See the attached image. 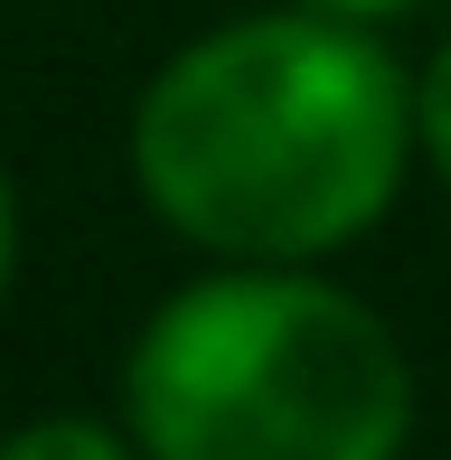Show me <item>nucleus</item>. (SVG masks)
<instances>
[{"label":"nucleus","instance_id":"obj_1","mask_svg":"<svg viewBox=\"0 0 451 460\" xmlns=\"http://www.w3.org/2000/svg\"><path fill=\"white\" fill-rule=\"evenodd\" d=\"M414 160V75L367 19L311 0L170 48L132 103L141 207L217 263H330Z\"/></svg>","mask_w":451,"mask_h":460},{"label":"nucleus","instance_id":"obj_2","mask_svg":"<svg viewBox=\"0 0 451 460\" xmlns=\"http://www.w3.org/2000/svg\"><path fill=\"white\" fill-rule=\"evenodd\" d=\"M141 460H404L414 358L311 263H217L122 348Z\"/></svg>","mask_w":451,"mask_h":460},{"label":"nucleus","instance_id":"obj_3","mask_svg":"<svg viewBox=\"0 0 451 460\" xmlns=\"http://www.w3.org/2000/svg\"><path fill=\"white\" fill-rule=\"evenodd\" d=\"M0 460H141V442L132 423H104V413H38L0 432Z\"/></svg>","mask_w":451,"mask_h":460},{"label":"nucleus","instance_id":"obj_4","mask_svg":"<svg viewBox=\"0 0 451 460\" xmlns=\"http://www.w3.org/2000/svg\"><path fill=\"white\" fill-rule=\"evenodd\" d=\"M414 122H423V160H433V179L451 188V38L433 48V66L414 75Z\"/></svg>","mask_w":451,"mask_h":460},{"label":"nucleus","instance_id":"obj_5","mask_svg":"<svg viewBox=\"0 0 451 460\" xmlns=\"http://www.w3.org/2000/svg\"><path fill=\"white\" fill-rule=\"evenodd\" d=\"M10 273H19V179L0 160V301H10Z\"/></svg>","mask_w":451,"mask_h":460},{"label":"nucleus","instance_id":"obj_6","mask_svg":"<svg viewBox=\"0 0 451 460\" xmlns=\"http://www.w3.org/2000/svg\"><path fill=\"white\" fill-rule=\"evenodd\" d=\"M311 10H339V19H367V29H385V19L423 10V0H311Z\"/></svg>","mask_w":451,"mask_h":460}]
</instances>
